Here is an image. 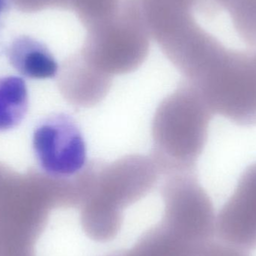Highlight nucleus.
Segmentation results:
<instances>
[{
    "mask_svg": "<svg viewBox=\"0 0 256 256\" xmlns=\"http://www.w3.org/2000/svg\"><path fill=\"white\" fill-rule=\"evenodd\" d=\"M213 115L188 82L162 99L152 120L150 156L160 174L195 173Z\"/></svg>",
    "mask_w": 256,
    "mask_h": 256,
    "instance_id": "1",
    "label": "nucleus"
},
{
    "mask_svg": "<svg viewBox=\"0 0 256 256\" xmlns=\"http://www.w3.org/2000/svg\"><path fill=\"white\" fill-rule=\"evenodd\" d=\"M160 174L150 156L126 155L110 162L94 160L79 172L81 212L123 218V212L146 197Z\"/></svg>",
    "mask_w": 256,
    "mask_h": 256,
    "instance_id": "2",
    "label": "nucleus"
},
{
    "mask_svg": "<svg viewBox=\"0 0 256 256\" xmlns=\"http://www.w3.org/2000/svg\"><path fill=\"white\" fill-rule=\"evenodd\" d=\"M86 31L80 52L92 66L112 78L135 72L148 56L150 38L137 0H124L116 14Z\"/></svg>",
    "mask_w": 256,
    "mask_h": 256,
    "instance_id": "3",
    "label": "nucleus"
},
{
    "mask_svg": "<svg viewBox=\"0 0 256 256\" xmlns=\"http://www.w3.org/2000/svg\"><path fill=\"white\" fill-rule=\"evenodd\" d=\"M214 115L242 127L256 126V62L254 55L227 48L194 86Z\"/></svg>",
    "mask_w": 256,
    "mask_h": 256,
    "instance_id": "4",
    "label": "nucleus"
},
{
    "mask_svg": "<svg viewBox=\"0 0 256 256\" xmlns=\"http://www.w3.org/2000/svg\"><path fill=\"white\" fill-rule=\"evenodd\" d=\"M161 224L192 242H207L214 221L213 204L195 173L167 176L161 188Z\"/></svg>",
    "mask_w": 256,
    "mask_h": 256,
    "instance_id": "5",
    "label": "nucleus"
},
{
    "mask_svg": "<svg viewBox=\"0 0 256 256\" xmlns=\"http://www.w3.org/2000/svg\"><path fill=\"white\" fill-rule=\"evenodd\" d=\"M33 149L38 164L54 178H69L87 164L86 144L79 126L66 114L43 120L33 134Z\"/></svg>",
    "mask_w": 256,
    "mask_h": 256,
    "instance_id": "6",
    "label": "nucleus"
},
{
    "mask_svg": "<svg viewBox=\"0 0 256 256\" xmlns=\"http://www.w3.org/2000/svg\"><path fill=\"white\" fill-rule=\"evenodd\" d=\"M112 78L92 66L80 52L64 63L60 73V91L78 108H90L100 104L112 86Z\"/></svg>",
    "mask_w": 256,
    "mask_h": 256,
    "instance_id": "7",
    "label": "nucleus"
},
{
    "mask_svg": "<svg viewBox=\"0 0 256 256\" xmlns=\"http://www.w3.org/2000/svg\"><path fill=\"white\" fill-rule=\"evenodd\" d=\"M220 224H226L236 234L256 238V162L243 172L236 190L220 214ZM232 233V234H234Z\"/></svg>",
    "mask_w": 256,
    "mask_h": 256,
    "instance_id": "8",
    "label": "nucleus"
},
{
    "mask_svg": "<svg viewBox=\"0 0 256 256\" xmlns=\"http://www.w3.org/2000/svg\"><path fill=\"white\" fill-rule=\"evenodd\" d=\"M206 243L185 238L160 222L143 233L126 254L128 256H200Z\"/></svg>",
    "mask_w": 256,
    "mask_h": 256,
    "instance_id": "9",
    "label": "nucleus"
},
{
    "mask_svg": "<svg viewBox=\"0 0 256 256\" xmlns=\"http://www.w3.org/2000/svg\"><path fill=\"white\" fill-rule=\"evenodd\" d=\"M8 56L13 67L26 78L50 79L58 74V63L49 49L30 38H20L14 42Z\"/></svg>",
    "mask_w": 256,
    "mask_h": 256,
    "instance_id": "10",
    "label": "nucleus"
},
{
    "mask_svg": "<svg viewBox=\"0 0 256 256\" xmlns=\"http://www.w3.org/2000/svg\"><path fill=\"white\" fill-rule=\"evenodd\" d=\"M28 98L26 85L22 78H0V132L20 124L28 110Z\"/></svg>",
    "mask_w": 256,
    "mask_h": 256,
    "instance_id": "11",
    "label": "nucleus"
},
{
    "mask_svg": "<svg viewBox=\"0 0 256 256\" xmlns=\"http://www.w3.org/2000/svg\"><path fill=\"white\" fill-rule=\"evenodd\" d=\"M226 12L240 38L256 48V0H233Z\"/></svg>",
    "mask_w": 256,
    "mask_h": 256,
    "instance_id": "12",
    "label": "nucleus"
},
{
    "mask_svg": "<svg viewBox=\"0 0 256 256\" xmlns=\"http://www.w3.org/2000/svg\"><path fill=\"white\" fill-rule=\"evenodd\" d=\"M105 256H128L127 254H126V251H124V252H114V254H109V255Z\"/></svg>",
    "mask_w": 256,
    "mask_h": 256,
    "instance_id": "13",
    "label": "nucleus"
},
{
    "mask_svg": "<svg viewBox=\"0 0 256 256\" xmlns=\"http://www.w3.org/2000/svg\"><path fill=\"white\" fill-rule=\"evenodd\" d=\"M4 6V0H0V12L2 10Z\"/></svg>",
    "mask_w": 256,
    "mask_h": 256,
    "instance_id": "14",
    "label": "nucleus"
}]
</instances>
